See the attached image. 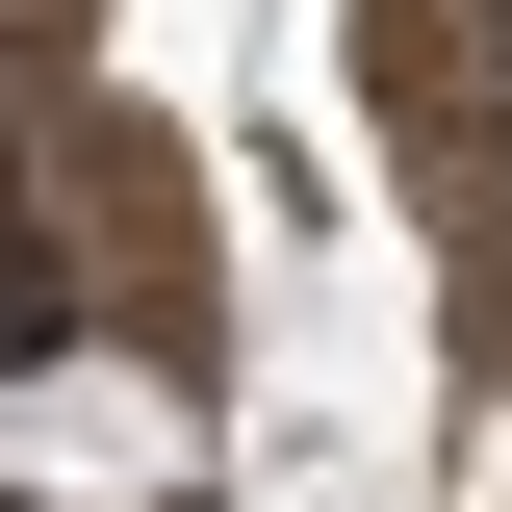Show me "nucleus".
Here are the masks:
<instances>
[{
	"instance_id": "f257e3e1",
	"label": "nucleus",
	"mask_w": 512,
	"mask_h": 512,
	"mask_svg": "<svg viewBox=\"0 0 512 512\" xmlns=\"http://www.w3.org/2000/svg\"><path fill=\"white\" fill-rule=\"evenodd\" d=\"M180 487H205V410L154 359H103V333L0 359V512H180Z\"/></svg>"
}]
</instances>
